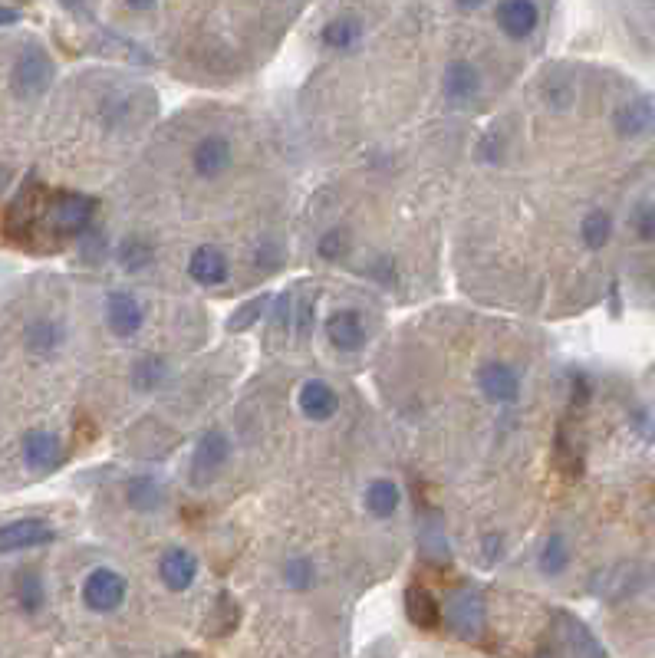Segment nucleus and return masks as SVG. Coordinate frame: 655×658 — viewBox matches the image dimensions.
Masks as SVG:
<instances>
[{
	"instance_id": "f257e3e1",
	"label": "nucleus",
	"mask_w": 655,
	"mask_h": 658,
	"mask_svg": "<svg viewBox=\"0 0 655 658\" xmlns=\"http://www.w3.org/2000/svg\"><path fill=\"white\" fill-rule=\"evenodd\" d=\"M43 218H47V228L56 237H79L86 228H93L96 201L76 195V191H56V195H47Z\"/></svg>"
},
{
	"instance_id": "f03ea898",
	"label": "nucleus",
	"mask_w": 655,
	"mask_h": 658,
	"mask_svg": "<svg viewBox=\"0 0 655 658\" xmlns=\"http://www.w3.org/2000/svg\"><path fill=\"white\" fill-rule=\"evenodd\" d=\"M445 622L458 639H465V642L481 639L484 626H488V609H484L481 589H474L471 583L451 589L448 603H445Z\"/></svg>"
},
{
	"instance_id": "7ed1b4c3",
	"label": "nucleus",
	"mask_w": 655,
	"mask_h": 658,
	"mask_svg": "<svg viewBox=\"0 0 655 658\" xmlns=\"http://www.w3.org/2000/svg\"><path fill=\"white\" fill-rule=\"evenodd\" d=\"M53 73H56V66L50 60V53L37 47V43H30V47L17 56L14 73H10V86H14V93L20 99H37L50 89Z\"/></svg>"
},
{
	"instance_id": "20e7f679",
	"label": "nucleus",
	"mask_w": 655,
	"mask_h": 658,
	"mask_svg": "<svg viewBox=\"0 0 655 658\" xmlns=\"http://www.w3.org/2000/svg\"><path fill=\"white\" fill-rule=\"evenodd\" d=\"M228 461H231V441H228V435L218 431V428H208L205 435L198 438L195 451H191V468H188L191 484H195V487L214 484V481L221 478V471L228 468Z\"/></svg>"
},
{
	"instance_id": "39448f33",
	"label": "nucleus",
	"mask_w": 655,
	"mask_h": 658,
	"mask_svg": "<svg viewBox=\"0 0 655 658\" xmlns=\"http://www.w3.org/2000/svg\"><path fill=\"white\" fill-rule=\"evenodd\" d=\"M126 593H129L126 576L109 570V566H99V570H93L83 580V603L89 612H99V616L116 612L122 603H126Z\"/></svg>"
},
{
	"instance_id": "423d86ee",
	"label": "nucleus",
	"mask_w": 655,
	"mask_h": 658,
	"mask_svg": "<svg viewBox=\"0 0 655 658\" xmlns=\"http://www.w3.org/2000/svg\"><path fill=\"white\" fill-rule=\"evenodd\" d=\"M478 389L488 402L494 405H511L521 399V376L514 366H507L501 359H488L478 366Z\"/></svg>"
},
{
	"instance_id": "0eeeda50",
	"label": "nucleus",
	"mask_w": 655,
	"mask_h": 658,
	"mask_svg": "<svg viewBox=\"0 0 655 658\" xmlns=\"http://www.w3.org/2000/svg\"><path fill=\"white\" fill-rule=\"evenodd\" d=\"M43 204H47V188L40 181H27L20 188V195L14 198V204L7 208V234L10 237L33 234L37 221L43 218Z\"/></svg>"
},
{
	"instance_id": "6e6552de",
	"label": "nucleus",
	"mask_w": 655,
	"mask_h": 658,
	"mask_svg": "<svg viewBox=\"0 0 655 658\" xmlns=\"http://www.w3.org/2000/svg\"><path fill=\"white\" fill-rule=\"evenodd\" d=\"M56 540V530L40 517H24V520H10V524L0 527V553H17V550H33V547H47Z\"/></svg>"
},
{
	"instance_id": "1a4fd4ad",
	"label": "nucleus",
	"mask_w": 655,
	"mask_h": 658,
	"mask_svg": "<svg viewBox=\"0 0 655 658\" xmlns=\"http://www.w3.org/2000/svg\"><path fill=\"white\" fill-rule=\"evenodd\" d=\"M231 162H234V145L218 132L205 135V139L191 149V168H195V175L205 178V181L221 178L231 168Z\"/></svg>"
},
{
	"instance_id": "9d476101",
	"label": "nucleus",
	"mask_w": 655,
	"mask_h": 658,
	"mask_svg": "<svg viewBox=\"0 0 655 658\" xmlns=\"http://www.w3.org/2000/svg\"><path fill=\"white\" fill-rule=\"evenodd\" d=\"M145 323V310L142 303L126 290H112L106 297V326L112 336L119 339H132Z\"/></svg>"
},
{
	"instance_id": "9b49d317",
	"label": "nucleus",
	"mask_w": 655,
	"mask_h": 658,
	"mask_svg": "<svg viewBox=\"0 0 655 658\" xmlns=\"http://www.w3.org/2000/svg\"><path fill=\"white\" fill-rule=\"evenodd\" d=\"M323 333H326V339L340 349V353H359V349L366 346V339H369V333H366V323H363V316H359V310H336V313H330L326 316V323H323Z\"/></svg>"
},
{
	"instance_id": "f8f14e48",
	"label": "nucleus",
	"mask_w": 655,
	"mask_h": 658,
	"mask_svg": "<svg viewBox=\"0 0 655 658\" xmlns=\"http://www.w3.org/2000/svg\"><path fill=\"white\" fill-rule=\"evenodd\" d=\"M188 277L195 283H201V287H218V283H224L231 277V260H228V254L221 251V247L201 244L188 257Z\"/></svg>"
},
{
	"instance_id": "ddd939ff",
	"label": "nucleus",
	"mask_w": 655,
	"mask_h": 658,
	"mask_svg": "<svg viewBox=\"0 0 655 658\" xmlns=\"http://www.w3.org/2000/svg\"><path fill=\"white\" fill-rule=\"evenodd\" d=\"M198 576V557L185 547H168L158 560V580L172 593H185Z\"/></svg>"
},
{
	"instance_id": "4468645a",
	"label": "nucleus",
	"mask_w": 655,
	"mask_h": 658,
	"mask_svg": "<svg viewBox=\"0 0 655 658\" xmlns=\"http://www.w3.org/2000/svg\"><path fill=\"white\" fill-rule=\"evenodd\" d=\"M560 642L557 649L563 658H606L603 645L596 642V635L583 626L580 619L567 616V612H560Z\"/></svg>"
},
{
	"instance_id": "2eb2a0df",
	"label": "nucleus",
	"mask_w": 655,
	"mask_h": 658,
	"mask_svg": "<svg viewBox=\"0 0 655 658\" xmlns=\"http://www.w3.org/2000/svg\"><path fill=\"white\" fill-rule=\"evenodd\" d=\"M537 24H540V7L534 0H501L498 4V27L504 37L527 40L534 37Z\"/></svg>"
},
{
	"instance_id": "dca6fc26",
	"label": "nucleus",
	"mask_w": 655,
	"mask_h": 658,
	"mask_svg": "<svg viewBox=\"0 0 655 658\" xmlns=\"http://www.w3.org/2000/svg\"><path fill=\"white\" fill-rule=\"evenodd\" d=\"M300 412L310 418V422H330V418L340 412V395L330 382L323 379H310L303 382L300 389Z\"/></svg>"
},
{
	"instance_id": "f3484780",
	"label": "nucleus",
	"mask_w": 655,
	"mask_h": 658,
	"mask_svg": "<svg viewBox=\"0 0 655 658\" xmlns=\"http://www.w3.org/2000/svg\"><path fill=\"white\" fill-rule=\"evenodd\" d=\"M442 86H445L448 102H455V106H468V102H474V99H478V93H481V73H478V66L468 63V60L448 63L445 83H442Z\"/></svg>"
},
{
	"instance_id": "a211bd4d",
	"label": "nucleus",
	"mask_w": 655,
	"mask_h": 658,
	"mask_svg": "<svg viewBox=\"0 0 655 658\" xmlns=\"http://www.w3.org/2000/svg\"><path fill=\"white\" fill-rule=\"evenodd\" d=\"M24 461L27 468L33 471H53L63 464V445L60 438L53 435V431H30V435L24 438Z\"/></svg>"
},
{
	"instance_id": "6ab92c4d",
	"label": "nucleus",
	"mask_w": 655,
	"mask_h": 658,
	"mask_svg": "<svg viewBox=\"0 0 655 658\" xmlns=\"http://www.w3.org/2000/svg\"><path fill=\"white\" fill-rule=\"evenodd\" d=\"M613 126L623 139H639L652 129V102L649 99H629L613 112Z\"/></svg>"
},
{
	"instance_id": "aec40b11",
	"label": "nucleus",
	"mask_w": 655,
	"mask_h": 658,
	"mask_svg": "<svg viewBox=\"0 0 655 658\" xmlns=\"http://www.w3.org/2000/svg\"><path fill=\"white\" fill-rule=\"evenodd\" d=\"M405 616L419 629H438V622H442V606H438V599L428 593L425 586H409L405 589Z\"/></svg>"
},
{
	"instance_id": "412c9836",
	"label": "nucleus",
	"mask_w": 655,
	"mask_h": 658,
	"mask_svg": "<svg viewBox=\"0 0 655 658\" xmlns=\"http://www.w3.org/2000/svg\"><path fill=\"white\" fill-rule=\"evenodd\" d=\"M399 504H402V491H399V484L395 481L379 478V481H372L366 487V510L376 520H389L395 510H399Z\"/></svg>"
},
{
	"instance_id": "4be33fe9",
	"label": "nucleus",
	"mask_w": 655,
	"mask_h": 658,
	"mask_svg": "<svg viewBox=\"0 0 655 658\" xmlns=\"http://www.w3.org/2000/svg\"><path fill=\"white\" fill-rule=\"evenodd\" d=\"M63 346V326L53 320H33L27 326V349L33 356H53Z\"/></svg>"
},
{
	"instance_id": "5701e85b",
	"label": "nucleus",
	"mask_w": 655,
	"mask_h": 658,
	"mask_svg": "<svg viewBox=\"0 0 655 658\" xmlns=\"http://www.w3.org/2000/svg\"><path fill=\"white\" fill-rule=\"evenodd\" d=\"M320 40L330 50H353L359 40H363V24L356 17H336L323 27Z\"/></svg>"
},
{
	"instance_id": "b1692460",
	"label": "nucleus",
	"mask_w": 655,
	"mask_h": 658,
	"mask_svg": "<svg viewBox=\"0 0 655 658\" xmlns=\"http://www.w3.org/2000/svg\"><path fill=\"white\" fill-rule=\"evenodd\" d=\"M580 237L590 251H603V247L613 241V218L603 211V208H593L583 214V224H580Z\"/></svg>"
},
{
	"instance_id": "393cba45",
	"label": "nucleus",
	"mask_w": 655,
	"mask_h": 658,
	"mask_svg": "<svg viewBox=\"0 0 655 658\" xmlns=\"http://www.w3.org/2000/svg\"><path fill=\"white\" fill-rule=\"evenodd\" d=\"M162 504H165V491L155 478L139 474V478L129 481V507L142 510V514H152V510H158Z\"/></svg>"
},
{
	"instance_id": "a878e982",
	"label": "nucleus",
	"mask_w": 655,
	"mask_h": 658,
	"mask_svg": "<svg viewBox=\"0 0 655 658\" xmlns=\"http://www.w3.org/2000/svg\"><path fill=\"white\" fill-rule=\"evenodd\" d=\"M168 376V362L162 356H142L132 366V385L139 392H155L162 389V382Z\"/></svg>"
},
{
	"instance_id": "bb28decb",
	"label": "nucleus",
	"mask_w": 655,
	"mask_h": 658,
	"mask_svg": "<svg viewBox=\"0 0 655 658\" xmlns=\"http://www.w3.org/2000/svg\"><path fill=\"white\" fill-rule=\"evenodd\" d=\"M537 566L544 576H560L567 573L570 566V547L567 540L560 537V533H553V537H547V543L540 547V557H537Z\"/></svg>"
},
{
	"instance_id": "cd10ccee",
	"label": "nucleus",
	"mask_w": 655,
	"mask_h": 658,
	"mask_svg": "<svg viewBox=\"0 0 655 658\" xmlns=\"http://www.w3.org/2000/svg\"><path fill=\"white\" fill-rule=\"evenodd\" d=\"M152 257H155V247H152L149 237H142V234H132V237H126V241L119 244V264L126 267V270L149 267Z\"/></svg>"
},
{
	"instance_id": "c85d7f7f",
	"label": "nucleus",
	"mask_w": 655,
	"mask_h": 658,
	"mask_svg": "<svg viewBox=\"0 0 655 658\" xmlns=\"http://www.w3.org/2000/svg\"><path fill=\"white\" fill-rule=\"evenodd\" d=\"M43 599H47V593H43V580L37 570H24L17 576V603L24 612H40L43 609Z\"/></svg>"
},
{
	"instance_id": "c756f323",
	"label": "nucleus",
	"mask_w": 655,
	"mask_h": 658,
	"mask_svg": "<svg viewBox=\"0 0 655 658\" xmlns=\"http://www.w3.org/2000/svg\"><path fill=\"white\" fill-rule=\"evenodd\" d=\"M636 589H639V566H619V570L606 573V589H600V596L623 599L636 593Z\"/></svg>"
},
{
	"instance_id": "7c9ffc66",
	"label": "nucleus",
	"mask_w": 655,
	"mask_h": 658,
	"mask_svg": "<svg viewBox=\"0 0 655 658\" xmlns=\"http://www.w3.org/2000/svg\"><path fill=\"white\" fill-rule=\"evenodd\" d=\"M557 461L563 464V471H570V474L583 471V451L577 445V438H573L570 425L557 428Z\"/></svg>"
},
{
	"instance_id": "2f4dec72",
	"label": "nucleus",
	"mask_w": 655,
	"mask_h": 658,
	"mask_svg": "<svg viewBox=\"0 0 655 658\" xmlns=\"http://www.w3.org/2000/svg\"><path fill=\"white\" fill-rule=\"evenodd\" d=\"M349 231L346 228H330L320 234V241H316V251H320L323 260H343L346 251H349Z\"/></svg>"
},
{
	"instance_id": "473e14b6",
	"label": "nucleus",
	"mask_w": 655,
	"mask_h": 658,
	"mask_svg": "<svg viewBox=\"0 0 655 658\" xmlns=\"http://www.w3.org/2000/svg\"><path fill=\"white\" fill-rule=\"evenodd\" d=\"M284 583L290 589H310L316 583V566L307 557H293L284 566Z\"/></svg>"
},
{
	"instance_id": "72a5a7b5",
	"label": "nucleus",
	"mask_w": 655,
	"mask_h": 658,
	"mask_svg": "<svg viewBox=\"0 0 655 658\" xmlns=\"http://www.w3.org/2000/svg\"><path fill=\"white\" fill-rule=\"evenodd\" d=\"M267 306H270L267 297H254V300H247V303L241 306V310H237V313L231 316V320H228V329H231V333H244V329H251V326L264 316Z\"/></svg>"
},
{
	"instance_id": "f704fd0d",
	"label": "nucleus",
	"mask_w": 655,
	"mask_h": 658,
	"mask_svg": "<svg viewBox=\"0 0 655 658\" xmlns=\"http://www.w3.org/2000/svg\"><path fill=\"white\" fill-rule=\"evenodd\" d=\"M629 221H632V231H636L639 241H646V244H649L652 237H655V211H652V204H649V201H639Z\"/></svg>"
},
{
	"instance_id": "c9c22d12",
	"label": "nucleus",
	"mask_w": 655,
	"mask_h": 658,
	"mask_svg": "<svg viewBox=\"0 0 655 658\" xmlns=\"http://www.w3.org/2000/svg\"><path fill=\"white\" fill-rule=\"evenodd\" d=\"M310 323H313V300H303L297 306V333L307 336L310 333Z\"/></svg>"
},
{
	"instance_id": "e433bc0d",
	"label": "nucleus",
	"mask_w": 655,
	"mask_h": 658,
	"mask_svg": "<svg viewBox=\"0 0 655 658\" xmlns=\"http://www.w3.org/2000/svg\"><path fill=\"white\" fill-rule=\"evenodd\" d=\"M17 20H20V14H17L14 7H4V4H0V27H10V24H17Z\"/></svg>"
},
{
	"instance_id": "4c0bfd02",
	"label": "nucleus",
	"mask_w": 655,
	"mask_h": 658,
	"mask_svg": "<svg viewBox=\"0 0 655 658\" xmlns=\"http://www.w3.org/2000/svg\"><path fill=\"white\" fill-rule=\"evenodd\" d=\"M60 4H63L66 10H73V14H83V10H89V4H93V0H60Z\"/></svg>"
},
{
	"instance_id": "58836bf2",
	"label": "nucleus",
	"mask_w": 655,
	"mask_h": 658,
	"mask_svg": "<svg viewBox=\"0 0 655 658\" xmlns=\"http://www.w3.org/2000/svg\"><path fill=\"white\" fill-rule=\"evenodd\" d=\"M534 658H563V655H560L557 645H544V649H537V655H534Z\"/></svg>"
},
{
	"instance_id": "ea45409f",
	"label": "nucleus",
	"mask_w": 655,
	"mask_h": 658,
	"mask_svg": "<svg viewBox=\"0 0 655 658\" xmlns=\"http://www.w3.org/2000/svg\"><path fill=\"white\" fill-rule=\"evenodd\" d=\"M458 4V10H478V7H484L488 0H455Z\"/></svg>"
},
{
	"instance_id": "a19ab883",
	"label": "nucleus",
	"mask_w": 655,
	"mask_h": 658,
	"mask_svg": "<svg viewBox=\"0 0 655 658\" xmlns=\"http://www.w3.org/2000/svg\"><path fill=\"white\" fill-rule=\"evenodd\" d=\"M126 4L135 10H149V7H155V0H126Z\"/></svg>"
},
{
	"instance_id": "79ce46f5",
	"label": "nucleus",
	"mask_w": 655,
	"mask_h": 658,
	"mask_svg": "<svg viewBox=\"0 0 655 658\" xmlns=\"http://www.w3.org/2000/svg\"><path fill=\"white\" fill-rule=\"evenodd\" d=\"M168 658H201V655H195V652H175V655H168Z\"/></svg>"
}]
</instances>
